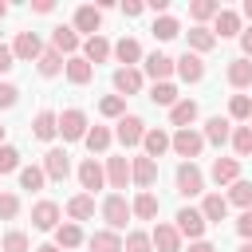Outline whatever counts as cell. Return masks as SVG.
<instances>
[{"mask_svg": "<svg viewBox=\"0 0 252 252\" xmlns=\"http://www.w3.org/2000/svg\"><path fill=\"white\" fill-rule=\"evenodd\" d=\"M102 217H106L110 232H118V228H126V220L134 217V209L126 205V197H122V193H110V197L102 201Z\"/></svg>", "mask_w": 252, "mask_h": 252, "instance_id": "1", "label": "cell"}, {"mask_svg": "<svg viewBox=\"0 0 252 252\" xmlns=\"http://www.w3.org/2000/svg\"><path fill=\"white\" fill-rule=\"evenodd\" d=\"M201 189H205V173H201L193 161H181V165H177V193H181V197H197Z\"/></svg>", "mask_w": 252, "mask_h": 252, "instance_id": "2", "label": "cell"}, {"mask_svg": "<svg viewBox=\"0 0 252 252\" xmlns=\"http://www.w3.org/2000/svg\"><path fill=\"white\" fill-rule=\"evenodd\" d=\"M59 134L67 138V142H79V138H87V114L83 110H63L59 114Z\"/></svg>", "mask_w": 252, "mask_h": 252, "instance_id": "3", "label": "cell"}, {"mask_svg": "<svg viewBox=\"0 0 252 252\" xmlns=\"http://www.w3.org/2000/svg\"><path fill=\"white\" fill-rule=\"evenodd\" d=\"M142 138H146V122L138 114H122L118 118V142L122 146H138Z\"/></svg>", "mask_w": 252, "mask_h": 252, "instance_id": "4", "label": "cell"}, {"mask_svg": "<svg viewBox=\"0 0 252 252\" xmlns=\"http://www.w3.org/2000/svg\"><path fill=\"white\" fill-rule=\"evenodd\" d=\"M173 150L193 161V158L205 150V134H197V130H177V134H173Z\"/></svg>", "mask_w": 252, "mask_h": 252, "instance_id": "5", "label": "cell"}, {"mask_svg": "<svg viewBox=\"0 0 252 252\" xmlns=\"http://www.w3.org/2000/svg\"><path fill=\"white\" fill-rule=\"evenodd\" d=\"M43 173H47V181H63V177L71 173L67 150H47V154H43Z\"/></svg>", "mask_w": 252, "mask_h": 252, "instance_id": "6", "label": "cell"}, {"mask_svg": "<svg viewBox=\"0 0 252 252\" xmlns=\"http://www.w3.org/2000/svg\"><path fill=\"white\" fill-rule=\"evenodd\" d=\"M130 173H134V185H142V193H150V185L158 181V161L142 154V158L130 161Z\"/></svg>", "mask_w": 252, "mask_h": 252, "instance_id": "7", "label": "cell"}, {"mask_svg": "<svg viewBox=\"0 0 252 252\" xmlns=\"http://www.w3.org/2000/svg\"><path fill=\"white\" fill-rule=\"evenodd\" d=\"M205 224H209V220L201 217V209H181V213H177V232L189 236V240H201Z\"/></svg>", "mask_w": 252, "mask_h": 252, "instance_id": "8", "label": "cell"}, {"mask_svg": "<svg viewBox=\"0 0 252 252\" xmlns=\"http://www.w3.org/2000/svg\"><path fill=\"white\" fill-rule=\"evenodd\" d=\"M150 240H154L158 252H181V232H177V224H154Z\"/></svg>", "mask_w": 252, "mask_h": 252, "instance_id": "9", "label": "cell"}, {"mask_svg": "<svg viewBox=\"0 0 252 252\" xmlns=\"http://www.w3.org/2000/svg\"><path fill=\"white\" fill-rule=\"evenodd\" d=\"M32 224H35L39 232L59 228V205H55V201H39V205L32 209Z\"/></svg>", "mask_w": 252, "mask_h": 252, "instance_id": "10", "label": "cell"}, {"mask_svg": "<svg viewBox=\"0 0 252 252\" xmlns=\"http://www.w3.org/2000/svg\"><path fill=\"white\" fill-rule=\"evenodd\" d=\"M12 55H16V59H39V55H43L39 35H35V32H20L16 43H12Z\"/></svg>", "mask_w": 252, "mask_h": 252, "instance_id": "11", "label": "cell"}, {"mask_svg": "<svg viewBox=\"0 0 252 252\" xmlns=\"http://www.w3.org/2000/svg\"><path fill=\"white\" fill-rule=\"evenodd\" d=\"M114 91L126 98V94H138L142 91V71L138 67H118L114 71Z\"/></svg>", "mask_w": 252, "mask_h": 252, "instance_id": "12", "label": "cell"}, {"mask_svg": "<svg viewBox=\"0 0 252 252\" xmlns=\"http://www.w3.org/2000/svg\"><path fill=\"white\" fill-rule=\"evenodd\" d=\"M102 181H106V169H102L94 158H87V161L79 165V185H83L87 193H94V189H102Z\"/></svg>", "mask_w": 252, "mask_h": 252, "instance_id": "13", "label": "cell"}, {"mask_svg": "<svg viewBox=\"0 0 252 252\" xmlns=\"http://www.w3.org/2000/svg\"><path fill=\"white\" fill-rule=\"evenodd\" d=\"M173 71H177V59H169V55H161V51H154V55L146 59V75H154V83H165Z\"/></svg>", "mask_w": 252, "mask_h": 252, "instance_id": "14", "label": "cell"}, {"mask_svg": "<svg viewBox=\"0 0 252 252\" xmlns=\"http://www.w3.org/2000/svg\"><path fill=\"white\" fill-rule=\"evenodd\" d=\"M213 181L217 185H236L240 181V161L236 158H217L213 161Z\"/></svg>", "mask_w": 252, "mask_h": 252, "instance_id": "15", "label": "cell"}, {"mask_svg": "<svg viewBox=\"0 0 252 252\" xmlns=\"http://www.w3.org/2000/svg\"><path fill=\"white\" fill-rule=\"evenodd\" d=\"M106 181H110V189H126V181H134L130 161L126 158H106Z\"/></svg>", "mask_w": 252, "mask_h": 252, "instance_id": "16", "label": "cell"}, {"mask_svg": "<svg viewBox=\"0 0 252 252\" xmlns=\"http://www.w3.org/2000/svg\"><path fill=\"white\" fill-rule=\"evenodd\" d=\"M177 75H181L185 83H201V79H205V63H201V55L185 51V55L177 59Z\"/></svg>", "mask_w": 252, "mask_h": 252, "instance_id": "17", "label": "cell"}, {"mask_svg": "<svg viewBox=\"0 0 252 252\" xmlns=\"http://www.w3.org/2000/svg\"><path fill=\"white\" fill-rule=\"evenodd\" d=\"M98 28H102V12L91 8V4H83V8L75 12V32H91V35H98Z\"/></svg>", "mask_w": 252, "mask_h": 252, "instance_id": "18", "label": "cell"}, {"mask_svg": "<svg viewBox=\"0 0 252 252\" xmlns=\"http://www.w3.org/2000/svg\"><path fill=\"white\" fill-rule=\"evenodd\" d=\"M32 130H35V138H39V142H51V138L59 134V114L39 110V114H35V122H32Z\"/></svg>", "mask_w": 252, "mask_h": 252, "instance_id": "19", "label": "cell"}, {"mask_svg": "<svg viewBox=\"0 0 252 252\" xmlns=\"http://www.w3.org/2000/svg\"><path fill=\"white\" fill-rule=\"evenodd\" d=\"M228 138H232V122H228V118H220V114H217V118H209V122H205V142L224 146Z\"/></svg>", "mask_w": 252, "mask_h": 252, "instance_id": "20", "label": "cell"}, {"mask_svg": "<svg viewBox=\"0 0 252 252\" xmlns=\"http://www.w3.org/2000/svg\"><path fill=\"white\" fill-rule=\"evenodd\" d=\"M91 75H94V67H91L83 55H71V59H67V79H71L75 87H87V83H91Z\"/></svg>", "mask_w": 252, "mask_h": 252, "instance_id": "21", "label": "cell"}, {"mask_svg": "<svg viewBox=\"0 0 252 252\" xmlns=\"http://www.w3.org/2000/svg\"><path fill=\"white\" fill-rule=\"evenodd\" d=\"M142 146H146V158H161V154H165V150L173 146V138H169L165 130H146Z\"/></svg>", "mask_w": 252, "mask_h": 252, "instance_id": "22", "label": "cell"}, {"mask_svg": "<svg viewBox=\"0 0 252 252\" xmlns=\"http://www.w3.org/2000/svg\"><path fill=\"white\" fill-rule=\"evenodd\" d=\"M51 43H55V51H59V55H63V51L71 55V51L79 47V32H75V28H67V24H59V28L51 32Z\"/></svg>", "mask_w": 252, "mask_h": 252, "instance_id": "23", "label": "cell"}, {"mask_svg": "<svg viewBox=\"0 0 252 252\" xmlns=\"http://www.w3.org/2000/svg\"><path fill=\"white\" fill-rule=\"evenodd\" d=\"M67 217H71V220H87V217H94V197H91V193L71 197V201H67Z\"/></svg>", "mask_w": 252, "mask_h": 252, "instance_id": "24", "label": "cell"}, {"mask_svg": "<svg viewBox=\"0 0 252 252\" xmlns=\"http://www.w3.org/2000/svg\"><path fill=\"white\" fill-rule=\"evenodd\" d=\"M228 83L232 87H252V59H244V55L232 59L228 63Z\"/></svg>", "mask_w": 252, "mask_h": 252, "instance_id": "25", "label": "cell"}, {"mask_svg": "<svg viewBox=\"0 0 252 252\" xmlns=\"http://www.w3.org/2000/svg\"><path fill=\"white\" fill-rule=\"evenodd\" d=\"M213 35H220V39H228V35H240V16H236V12H228V8H220Z\"/></svg>", "mask_w": 252, "mask_h": 252, "instance_id": "26", "label": "cell"}, {"mask_svg": "<svg viewBox=\"0 0 252 252\" xmlns=\"http://www.w3.org/2000/svg\"><path fill=\"white\" fill-rule=\"evenodd\" d=\"M193 118H197V102H193V98H181V102L169 110V122H173V126H181V130H189V122H193Z\"/></svg>", "mask_w": 252, "mask_h": 252, "instance_id": "27", "label": "cell"}, {"mask_svg": "<svg viewBox=\"0 0 252 252\" xmlns=\"http://www.w3.org/2000/svg\"><path fill=\"white\" fill-rule=\"evenodd\" d=\"M106 55H110V43H106L102 35H91V39L83 43V59H87V63H102Z\"/></svg>", "mask_w": 252, "mask_h": 252, "instance_id": "28", "label": "cell"}, {"mask_svg": "<svg viewBox=\"0 0 252 252\" xmlns=\"http://www.w3.org/2000/svg\"><path fill=\"white\" fill-rule=\"evenodd\" d=\"M35 67H39V75H43V79H51V75H59V71H63L67 63H63V55H59V51L51 47V51H43V55L35 59Z\"/></svg>", "mask_w": 252, "mask_h": 252, "instance_id": "29", "label": "cell"}, {"mask_svg": "<svg viewBox=\"0 0 252 252\" xmlns=\"http://www.w3.org/2000/svg\"><path fill=\"white\" fill-rule=\"evenodd\" d=\"M130 209H134V217H142V220H154L161 205H158V197H154V193H138Z\"/></svg>", "mask_w": 252, "mask_h": 252, "instance_id": "30", "label": "cell"}, {"mask_svg": "<svg viewBox=\"0 0 252 252\" xmlns=\"http://www.w3.org/2000/svg\"><path fill=\"white\" fill-rule=\"evenodd\" d=\"M224 213H228V201H224L220 193H209L205 205H201V217H205V220H224Z\"/></svg>", "mask_w": 252, "mask_h": 252, "instance_id": "31", "label": "cell"}, {"mask_svg": "<svg viewBox=\"0 0 252 252\" xmlns=\"http://www.w3.org/2000/svg\"><path fill=\"white\" fill-rule=\"evenodd\" d=\"M91 252H122V236L118 232H94L91 236Z\"/></svg>", "mask_w": 252, "mask_h": 252, "instance_id": "32", "label": "cell"}, {"mask_svg": "<svg viewBox=\"0 0 252 252\" xmlns=\"http://www.w3.org/2000/svg\"><path fill=\"white\" fill-rule=\"evenodd\" d=\"M150 98H154L158 106H169V110H173V106H177V87H173V83H154Z\"/></svg>", "mask_w": 252, "mask_h": 252, "instance_id": "33", "label": "cell"}, {"mask_svg": "<svg viewBox=\"0 0 252 252\" xmlns=\"http://www.w3.org/2000/svg\"><path fill=\"white\" fill-rule=\"evenodd\" d=\"M83 142H87V150H91V154H102V150L110 146V130H106V126H91Z\"/></svg>", "mask_w": 252, "mask_h": 252, "instance_id": "34", "label": "cell"}, {"mask_svg": "<svg viewBox=\"0 0 252 252\" xmlns=\"http://www.w3.org/2000/svg\"><path fill=\"white\" fill-rule=\"evenodd\" d=\"M55 244H59V248H75V244H83L79 224H75V220H71V224H59V228H55Z\"/></svg>", "mask_w": 252, "mask_h": 252, "instance_id": "35", "label": "cell"}, {"mask_svg": "<svg viewBox=\"0 0 252 252\" xmlns=\"http://www.w3.org/2000/svg\"><path fill=\"white\" fill-rule=\"evenodd\" d=\"M150 32H154V39H173V35H177V32H181V24H177V20H173V16H158V20H154V28H150Z\"/></svg>", "mask_w": 252, "mask_h": 252, "instance_id": "36", "label": "cell"}, {"mask_svg": "<svg viewBox=\"0 0 252 252\" xmlns=\"http://www.w3.org/2000/svg\"><path fill=\"white\" fill-rule=\"evenodd\" d=\"M213 43H217V35L209 28H189V47L193 51H213Z\"/></svg>", "mask_w": 252, "mask_h": 252, "instance_id": "37", "label": "cell"}, {"mask_svg": "<svg viewBox=\"0 0 252 252\" xmlns=\"http://www.w3.org/2000/svg\"><path fill=\"white\" fill-rule=\"evenodd\" d=\"M114 55L130 67V63H138V59H142V47H138V39H118V43H114Z\"/></svg>", "mask_w": 252, "mask_h": 252, "instance_id": "38", "label": "cell"}, {"mask_svg": "<svg viewBox=\"0 0 252 252\" xmlns=\"http://www.w3.org/2000/svg\"><path fill=\"white\" fill-rule=\"evenodd\" d=\"M43 181H47V173H43L39 165H24V169H20V185H24V189L35 193V189H43Z\"/></svg>", "mask_w": 252, "mask_h": 252, "instance_id": "39", "label": "cell"}, {"mask_svg": "<svg viewBox=\"0 0 252 252\" xmlns=\"http://www.w3.org/2000/svg\"><path fill=\"white\" fill-rule=\"evenodd\" d=\"M189 16L201 24V20H209V16H220V4H217V0H193V4H189Z\"/></svg>", "mask_w": 252, "mask_h": 252, "instance_id": "40", "label": "cell"}, {"mask_svg": "<svg viewBox=\"0 0 252 252\" xmlns=\"http://www.w3.org/2000/svg\"><path fill=\"white\" fill-rule=\"evenodd\" d=\"M228 201L240 205V209H252V181H236V185L228 189Z\"/></svg>", "mask_w": 252, "mask_h": 252, "instance_id": "41", "label": "cell"}, {"mask_svg": "<svg viewBox=\"0 0 252 252\" xmlns=\"http://www.w3.org/2000/svg\"><path fill=\"white\" fill-rule=\"evenodd\" d=\"M232 150H236L240 158L252 154V126H236V130H232Z\"/></svg>", "mask_w": 252, "mask_h": 252, "instance_id": "42", "label": "cell"}, {"mask_svg": "<svg viewBox=\"0 0 252 252\" xmlns=\"http://www.w3.org/2000/svg\"><path fill=\"white\" fill-rule=\"evenodd\" d=\"M98 110H102L106 118H122V110H126V98H122V94H106V98L98 102Z\"/></svg>", "mask_w": 252, "mask_h": 252, "instance_id": "43", "label": "cell"}, {"mask_svg": "<svg viewBox=\"0 0 252 252\" xmlns=\"http://www.w3.org/2000/svg\"><path fill=\"white\" fill-rule=\"evenodd\" d=\"M228 114H232V118H252V98H248V94H232Z\"/></svg>", "mask_w": 252, "mask_h": 252, "instance_id": "44", "label": "cell"}, {"mask_svg": "<svg viewBox=\"0 0 252 252\" xmlns=\"http://www.w3.org/2000/svg\"><path fill=\"white\" fill-rule=\"evenodd\" d=\"M20 169V150L16 146H0V173H12Z\"/></svg>", "mask_w": 252, "mask_h": 252, "instance_id": "45", "label": "cell"}, {"mask_svg": "<svg viewBox=\"0 0 252 252\" xmlns=\"http://www.w3.org/2000/svg\"><path fill=\"white\" fill-rule=\"evenodd\" d=\"M20 213V197L16 193H0V220H12Z\"/></svg>", "mask_w": 252, "mask_h": 252, "instance_id": "46", "label": "cell"}, {"mask_svg": "<svg viewBox=\"0 0 252 252\" xmlns=\"http://www.w3.org/2000/svg\"><path fill=\"white\" fill-rule=\"evenodd\" d=\"M122 248H126V252H150V248H154V240H150L146 232H130Z\"/></svg>", "mask_w": 252, "mask_h": 252, "instance_id": "47", "label": "cell"}, {"mask_svg": "<svg viewBox=\"0 0 252 252\" xmlns=\"http://www.w3.org/2000/svg\"><path fill=\"white\" fill-rule=\"evenodd\" d=\"M0 248H4V252H28V236H24V232H8V236L0 240Z\"/></svg>", "mask_w": 252, "mask_h": 252, "instance_id": "48", "label": "cell"}, {"mask_svg": "<svg viewBox=\"0 0 252 252\" xmlns=\"http://www.w3.org/2000/svg\"><path fill=\"white\" fill-rule=\"evenodd\" d=\"M16 98H20V91H16L12 83H0V106L8 110V106H16Z\"/></svg>", "mask_w": 252, "mask_h": 252, "instance_id": "49", "label": "cell"}, {"mask_svg": "<svg viewBox=\"0 0 252 252\" xmlns=\"http://www.w3.org/2000/svg\"><path fill=\"white\" fill-rule=\"evenodd\" d=\"M236 232H240L244 240H252V209H244V213H240V220H236Z\"/></svg>", "mask_w": 252, "mask_h": 252, "instance_id": "50", "label": "cell"}, {"mask_svg": "<svg viewBox=\"0 0 252 252\" xmlns=\"http://www.w3.org/2000/svg\"><path fill=\"white\" fill-rule=\"evenodd\" d=\"M12 67H16V55H12V47H4V43H0V75H4V71H12Z\"/></svg>", "mask_w": 252, "mask_h": 252, "instance_id": "51", "label": "cell"}, {"mask_svg": "<svg viewBox=\"0 0 252 252\" xmlns=\"http://www.w3.org/2000/svg\"><path fill=\"white\" fill-rule=\"evenodd\" d=\"M240 47H244V59H252V28L240 32Z\"/></svg>", "mask_w": 252, "mask_h": 252, "instance_id": "52", "label": "cell"}, {"mask_svg": "<svg viewBox=\"0 0 252 252\" xmlns=\"http://www.w3.org/2000/svg\"><path fill=\"white\" fill-rule=\"evenodd\" d=\"M122 12H126V16H142V0H126Z\"/></svg>", "mask_w": 252, "mask_h": 252, "instance_id": "53", "label": "cell"}, {"mask_svg": "<svg viewBox=\"0 0 252 252\" xmlns=\"http://www.w3.org/2000/svg\"><path fill=\"white\" fill-rule=\"evenodd\" d=\"M189 252H217V248H213L209 240H193V244H189Z\"/></svg>", "mask_w": 252, "mask_h": 252, "instance_id": "54", "label": "cell"}, {"mask_svg": "<svg viewBox=\"0 0 252 252\" xmlns=\"http://www.w3.org/2000/svg\"><path fill=\"white\" fill-rule=\"evenodd\" d=\"M35 252H59V244H39Z\"/></svg>", "mask_w": 252, "mask_h": 252, "instance_id": "55", "label": "cell"}, {"mask_svg": "<svg viewBox=\"0 0 252 252\" xmlns=\"http://www.w3.org/2000/svg\"><path fill=\"white\" fill-rule=\"evenodd\" d=\"M244 16H248V20H252V0H244Z\"/></svg>", "mask_w": 252, "mask_h": 252, "instance_id": "56", "label": "cell"}, {"mask_svg": "<svg viewBox=\"0 0 252 252\" xmlns=\"http://www.w3.org/2000/svg\"><path fill=\"white\" fill-rule=\"evenodd\" d=\"M4 16H8V4H4V0H0V20H4Z\"/></svg>", "mask_w": 252, "mask_h": 252, "instance_id": "57", "label": "cell"}, {"mask_svg": "<svg viewBox=\"0 0 252 252\" xmlns=\"http://www.w3.org/2000/svg\"><path fill=\"white\" fill-rule=\"evenodd\" d=\"M240 252H252V240H244V244H240Z\"/></svg>", "mask_w": 252, "mask_h": 252, "instance_id": "58", "label": "cell"}, {"mask_svg": "<svg viewBox=\"0 0 252 252\" xmlns=\"http://www.w3.org/2000/svg\"><path fill=\"white\" fill-rule=\"evenodd\" d=\"M0 146H4V126H0Z\"/></svg>", "mask_w": 252, "mask_h": 252, "instance_id": "59", "label": "cell"}]
</instances>
